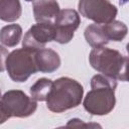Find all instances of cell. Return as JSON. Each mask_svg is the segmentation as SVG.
<instances>
[{"label": "cell", "mask_w": 129, "mask_h": 129, "mask_svg": "<svg viewBox=\"0 0 129 129\" xmlns=\"http://www.w3.org/2000/svg\"><path fill=\"white\" fill-rule=\"evenodd\" d=\"M9 118H10L9 115L7 114V112H6V110H5L2 102L0 101V124L5 123Z\"/></svg>", "instance_id": "cell-17"}, {"label": "cell", "mask_w": 129, "mask_h": 129, "mask_svg": "<svg viewBox=\"0 0 129 129\" xmlns=\"http://www.w3.org/2000/svg\"><path fill=\"white\" fill-rule=\"evenodd\" d=\"M117 81L102 74L91 79V90L83 101L84 109L94 116L108 115L116 105L115 91Z\"/></svg>", "instance_id": "cell-1"}, {"label": "cell", "mask_w": 129, "mask_h": 129, "mask_svg": "<svg viewBox=\"0 0 129 129\" xmlns=\"http://www.w3.org/2000/svg\"><path fill=\"white\" fill-rule=\"evenodd\" d=\"M22 8L19 0H0V20L14 22L19 19Z\"/></svg>", "instance_id": "cell-12"}, {"label": "cell", "mask_w": 129, "mask_h": 129, "mask_svg": "<svg viewBox=\"0 0 129 129\" xmlns=\"http://www.w3.org/2000/svg\"><path fill=\"white\" fill-rule=\"evenodd\" d=\"M54 40L53 22H36L24 34L22 47L36 51L44 48L47 42Z\"/></svg>", "instance_id": "cell-8"}, {"label": "cell", "mask_w": 129, "mask_h": 129, "mask_svg": "<svg viewBox=\"0 0 129 129\" xmlns=\"http://www.w3.org/2000/svg\"><path fill=\"white\" fill-rule=\"evenodd\" d=\"M80 24L81 17L76 10L69 8L59 10L53 21L54 41L60 44L69 43L73 39L74 33L79 28Z\"/></svg>", "instance_id": "cell-7"}, {"label": "cell", "mask_w": 129, "mask_h": 129, "mask_svg": "<svg viewBox=\"0 0 129 129\" xmlns=\"http://www.w3.org/2000/svg\"><path fill=\"white\" fill-rule=\"evenodd\" d=\"M67 126H74V127H80V126H90L89 124H84L82 122V120L80 119H77V118H74V119H71L69 121V123L67 124Z\"/></svg>", "instance_id": "cell-18"}, {"label": "cell", "mask_w": 129, "mask_h": 129, "mask_svg": "<svg viewBox=\"0 0 129 129\" xmlns=\"http://www.w3.org/2000/svg\"><path fill=\"white\" fill-rule=\"evenodd\" d=\"M78 9L82 16L97 24H106L117 16L118 9L109 0H79Z\"/></svg>", "instance_id": "cell-6"}, {"label": "cell", "mask_w": 129, "mask_h": 129, "mask_svg": "<svg viewBox=\"0 0 129 129\" xmlns=\"http://www.w3.org/2000/svg\"><path fill=\"white\" fill-rule=\"evenodd\" d=\"M84 96L83 86L75 79L61 77L52 82L46 107L53 113H62L78 107Z\"/></svg>", "instance_id": "cell-2"}, {"label": "cell", "mask_w": 129, "mask_h": 129, "mask_svg": "<svg viewBox=\"0 0 129 129\" xmlns=\"http://www.w3.org/2000/svg\"><path fill=\"white\" fill-rule=\"evenodd\" d=\"M9 52H8V49L1 45L0 44V73L4 72L6 69H5V62H6V58L8 56Z\"/></svg>", "instance_id": "cell-16"}, {"label": "cell", "mask_w": 129, "mask_h": 129, "mask_svg": "<svg viewBox=\"0 0 129 129\" xmlns=\"http://www.w3.org/2000/svg\"><path fill=\"white\" fill-rule=\"evenodd\" d=\"M103 28L108 39L113 41H122L128 32L126 24L119 20H113L109 23L103 24Z\"/></svg>", "instance_id": "cell-14"}, {"label": "cell", "mask_w": 129, "mask_h": 129, "mask_svg": "<svg viewBox=\"0 0 129 129\" xmlns=\"http://www.w3.org/2000/svg\"><path fill=\"white\" fill-rule=\"evenodd\" d=\"M1 102L9 117L26 118L37 109V103L20 90H9L1 97Z\"/></svg>", "instance_id": "cell-5"}, {"label": "cell", "mask_w": 129, "mask_h": 129, "mask_svg": "<svg viewBox=\"0 0 129 129\" xmlns=\"http://www.w3.org/2000/svg\"><path fill=\"white\" fill-rule=\"evenodd\" d=\"M35 63L40 73L51 74L60 67V57L55 50L44 47L35 51Z\"/></svg>", "instance_id": "cell-10"}, {"label": "cell", "mask_w": 129, "mask_h": 129, "mask_svg": "<svg viewBox=\"0 0 129 129\" xmlns=\"http://www.w3.org/2000/svg\"><path fill=\"white\" fill-rule=\"evenodd\" d=\"M128 1H129V0H119V3H120V5H124V4H126Z\"/></svg>", "instance_id": "cell-19"}, {"label": "cell", "mask_w": 129, "mask_h": 129, "mask_svg": "<svg viewBox=\"0 0 129 129\" xmlns=\"http://www.w3.org/2000/svg\"><path fill=\"white\" fill-rule=\"evenodd\" d=\"M25 1H26V2H33L34 0H25Z\"/></svg>", "instance_id": "cell-20"}, {"label": "cell", "mask_w": 129, "mask_h": 129, "mask_svg": "<svg viewBox=\"0 0 129 129\" xmlns=\"http://www.w3.org/2000/svg\"><path fill=\"white\" fill-rule=\"evenodd\" d=\"M52 81L46 78H40L38 79L29 89V93L32 99L37 101H46L47 96L49 94V91L51 89Z\"/></svg>", "instance_id": "cell-15"}, {"label": "cell", "mask_w": 129, "mask_h": 129, "mask_svg": "<svg viewBox=\"0 0 129 129\" xmlns=\"http://www.w3.org/2000/svg\"><path fill=\"white\" fill-rule=\"evenodd\" d=\"M5 69L13 82H26L31 75L37 72L35 51L24 47L12 50L6 58Z\"/></svg>", "instance_id": "cell-4"}, {"label": "cell", "mask_w": 129, "mask_h": 129, "mask_svg": "<svg viewBox=\"0 0 129 129\" xmlns=\"http://www.w3.org/2000/svg\"><path fill=\"white\" fill-rule=\"evenodd\" d=\"M22 36V28L19 24H8L0 29V42L8 47L16 46Z\"/></svg>", "instance_id": "cell-13"}, {"label": "cell", "mask_w": 129, "mask_h": 129, "mask_svg": "<svg viewBox=\"0 0 129 129\" xmlns=\"http://www.w3.org/2000/svg\"><path fill=\"white\" fill-rule=\"evenodd\" d=\"M89 61L93 69L114 80L127 81V55L105 46L94 47L89 54Z\"/></svg>", "instance_id": "cell-3"}, {"label": "cell", "mask_w": 129, "mask_h": 129, "mask_svg": "<svg viewBox=\"0 0 129 129\" xmlns=\"http://www.w3.org/2000/svg\"><path fill=\"white\" fill-rule=\"evenodd\" d=\"M1 97H2V94H1V89H0V99H1Z\"/></svg>", "instance_id": "cell-21"}, {"label": "cell", "mask_w": 129, "mask_h": 129, "mask_svg": "<svg viewBox=\"0 0 129 129\" xmlns=\"http://www.w3.org/2000/svg\"><path fill=\"white\" fill-rule=\"evenodd\" d=\"M84 35L87 43H89L93 48L105 46L109 42V39L105 34L103 25L101 24L94 23L88 25L85 29Z\"/></svg>", "instance_id": "cell-11"}, {"label": "cell", "mask_w": 129, "mask_h": 129, "mask_svg": "<svg viewBox=\"0 0 129 129\" xmlns=\"http://www.w3.org/2000/svg\"><path fill=\"white\" fill-rule=\"evenodd\" d=\"M32 10L36 22H53L59 12V5L56 0H34Z\"/></svg>", "instance_id": "cell-9"}]
</instances>
